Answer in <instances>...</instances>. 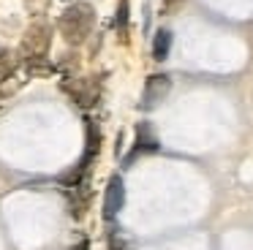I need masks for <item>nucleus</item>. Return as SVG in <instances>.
Returning a JSON list of instances; mask_svg holds the SVG:
<instances>
[{"instance_id": "obj_1", "label": "nucleus", "mask_w": 253, "mask_h": 250, "mask_svg": "<svg viewBox=\"0 0 253 250\" xmlns=\"http://www.w3.org/2000/svg\"><path fill=\"white\" fill-rule=\"evenodd\" d=\"M93 27H95V8L90 3H84V0L68 5L60 14V19H57V30H60V36L66 38V43H71V46L82 43L84 38L93 33Z\"/></svg>"}, {"instance_id": "obj_2", "label": "nucleus", "mask_w": 253, "mask_h": 250, "mask_svg": "<svg viewBox=\"0 0 253 250\" xmlns=\"http://www.w3.org/2000/svg\"><path fill=\"white\" fill-rule=\"evenodd\" d=\"M49 43H52V27L46 25L44 19H36L33 25L25 30V38H22L25 63H28V65L44 63L46 52H49Z\"/></svg>"}, {"instance_id": "obj_3", "label": "nucleus", "mask_w": 253, "mask_h": 250, "mask_svg": "<svg viewBox=\"0 0 253 250\" xmlns=\"http://www.w3.org/2000/svg\"><path fill=\"white\" fill-rule=\"evenodd\" d=\"M60 90L66 92L68 98H71L74 103H77L79 109H90V106H95L98 103V95H101V90H98V82H93V79H63L60 82Z\"/></svg>"}, {"instance_id": "obj_4", "label": "nucleus", "mask_w": 253, "mask_h": 250, "mask_svg": "<svg viewBox=\"0 0 253 250\" xmlns=\"http://www.w3.org/2000/svg\"><path fill=\"white\" fill-rule=\"evenodd\" d=\"M171 90V76L166 74H153L144 82V92H142V109H155Z\"/></svg>"}, {"instance_id": "obj_5", "label": "nucleus", "mask_w": 253, "mask_h": 250, "mask_svg": "<svg viewBox=\"0 0 253 250\" xmlns=\"http://www.w3.org/2000/svg\"><path fill=\"white\" fill-rule=\"evenodd\" d=\"M126 204V188H123V179L120 177H112L106 182L104 190V220H115L117 212L123 209Z\"/></svg>"}, {"instance_id": "obj_6", "label": "nucleus", "mask_w": 253, "mask_h": 250, "mask_svg": "<svg viewBox=\"0 0 253 250\" xmlns=\"http://www.w3.org/2000/svg\"><path fill=\"white\" fill-rule=\"evenodd\" d=\"M158 150H161V141L155 139L150 123H139V125H136V139H133V152L126 158V166H128V163H131L136 155H142V152H158Z\"/></svg>"}, {"instance_id": "obj_7", "label": "nucleus", "mask_w": 253, "mask_h": 250, "mask_svg": "<svg viewBox=\"0 0 253 250\" xmlns=\"http://www.w3.org/2000/svg\"><path fill=\"white\" fill-rule=\"evenodd\" d=\"M169 49H171V33L166 30V27H161L153 38V57L158 60V63H164V60L169 57Z\"/></svg>"}, {"instance_id": "obj_8", "label": "nucleus", "mask_w": 253, "mask_h": 250, "mask_svg": "<svg viewBox=\"0 0 253 250\" xmlns=\"http://www.w3.org/2000/svg\"><path fill=\"white\" fill-rule=\"evenodd\" d=\"M84 133H87V152L84 155H90V158H95L98 155V147H101V133H98V125L93 123V120H87L84 123Z\"/></svg>"}, {"instance_id": "obj_9", "label": "nucleus", "mask_w": 253, "mask_h": 250, "mask_svg": "<svg viewBox=\"0 0 253 250\" xmlns=\"http://www.w3.org/2000/svg\"><path fill=\"white\" fill-rule=\"evenodd\" d=\"M14 68H17V54H14L11 49L0 46V82H6Z\"/></svg>"}, {"instance_id": "obj_10", "label": "nucleus", "mask_w": 253, "mask_h": 250, "mask_svg": "<svg viewBox=\"0 0 253 250\" xmlns=\"http://www.w3.org/2000/svg\"><path fill=\"white\" fill-rule=\"evenodd\" d=\"M128 0H120V5H117V19H115V27L117 33H120V41H126L128 36Z\"/></svg>"}, {"instance_id": "obj_11", "label": "nucleus", "mask_w": 253, "mask_h": 250, "mask_svg": "<svg viewBox=\"0 0 253 250\" xmlns=\"http://www.w3.org/2000/svg\"><path fill=\"white\" fill-rule=\"evenodd\" d=\"M25 5H28V11H30L33 16H39V14H44V11H46L49 0H25Z\"/></svg>"}, {"instance_id": "obj_12", "label": "nucleus", "mask_w": 253, "mask_h": 250, "mask_svg": "<svg viewBox=\"0 0 253 250\" xmlns=\"http://www.w3.org/2000/svg\"><path fill=\"white\" fill-rule=\"evenodd\" d=\"M68 250H90V242L87 239H79V242L74 245V248H68Z\"/></svg>"}, {"instance_id": "obj_13", "label": "nucleus", "mask_w": 253, "mask_h": 250, "mask_svg": "<svg viewBox=\"0 0 253 250\" xmlns=\"http://www.w3.org/2000/svg\"><path fill=\"white\" fill-rule=\"evenodd\" d=\"M177 3H182V0H164V5H166V8H171V5H177Z\"/></svg>"}]
</instances>
